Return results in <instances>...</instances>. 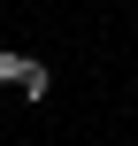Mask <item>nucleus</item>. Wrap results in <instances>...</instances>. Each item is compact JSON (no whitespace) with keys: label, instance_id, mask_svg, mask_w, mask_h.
<instances>
[{"label":"nucleus","instance_id":"nucleus-2","mask_svg":"<svg viewBox=\"0 0 138 146\" xmlns=\"http://www.w3.org/2000/svg\"><path fill=\"white\" fill-rule=\"evenodd\" d=\"M23 69H31V54H15V46H0V85H23Z\"/></svg>","mask_w":138,"mask_h":146},{"label":"nucleus","instance_id":"nucleus-1","mask_svg":"<svg viewBox=\"0 0 138 146\" xmlns=\"http://www.w3.org/2000/svg\"><path fill=\"white\" fill-rule=\"evenodd\" d=\"M15 92H23V100H46V92H54V69H46V62H31V69H23V85H15Z\"/></svg>","mask_w":138,"mask_h":146}]
</instances>
